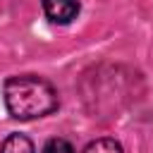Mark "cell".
I'll return each instance as SVG.
<instances>
[{"mask_svg":"<svg viewBox=\"0 0 153 153\" xmlns=\"http://www.w3.org/2000/svg\"><path fill=\"white\" fill-rule=\"evenodd\" d=\"M0 153H36V151H33V143H31L29 136H24V134H10L2 141Z\"/></svg>","mask_w":153,"mask_h":153,"instance_id":"3957f363","label":"cell"},{"mask_svg":"<svg viewBox=\"0 0 153 153\" xmlns=\"http://www.w3.org/2000/svg\"><path fill=\"white\" fill-rule=\"evenodd\" d=\"M7 112L14 120H36L57 110V91L36 74L10 76L2 86Z\"/></svg>","mask_w":153,"mask_h":153,"instance_id":"6da1fadb","label":"cell"},{"mask_svg":"<svg viewBox=\"0 0 153 153\" xmlns=\"http://www.w3.org/2000/svg\"><path fill=\"white\" fill-rule=\"evenodd\" d=\"M81 153H122V146H120V141H115V139H96V141H91Z\"/></svg>","mask_w":153,"mask_h":153,"instance_id":"277c9868","label":"cell"},{"mask_svg":"<svg viewBox=\"0 0 153 153\" xmlns=\"http://www.w3.org/2000/svg\"><path fill=\"white\" fill-rule=\"evenodd\" d=\"M43 10L50 22L69 24L79 14V0H43Z\"/></svg>","mask_w":153,"mask_h":153,"instance_id":"7a4b0ae2","label":"cell"},{"mask_svg":"<svg viewBox=\"0 0 153 153\" xmlns=\"http://www.w3.org/2000/svg\"><path fill=\"white\" fill-rule=\"evenodd\" d=\"M41 153H74V148H72V143L65 141V139H50V141L43 146Z\"/></svg>","mask_w":153,"mask_h":153,"instance_id":"5b68a950","label":"cell"}]
</instances>
